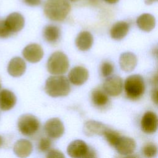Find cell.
<instances>
[{"mask_svg":"<svg viewBox=\"0 0 158 158\" xmlns=\"http://www.w3.org/2000/svg\"><path fill=\"white\" fill-rule=\"evenodd\" d=\"M5 23L12 33L20 31L24 27L25 20L23 15L19 12L10 14L4 20Z\"/></svg>","mask_w":158,"mask_h":158,"instance_id":"7c38bea8","label":"cell"},{"mask_svg":"<svg viewBox=\"0 0 158 158\" xmlns=\"http://www.w3.org/2000/svg\"><path fill=\"white\" fill-rule=\"evenodd\" d=\"M64 126L58 118H52L46 121L44 125V131L47 135L52 138H59L64 133Z\"/></svg>","mask_w":158,"mask_h":158,"instance_id":"52a82bcc","label":"cell"},{"mask_svg":"<svg viewBox=\"0 0 158 158\" xmlns=\"http://www.w3.org/2000/svg\"><path fill=\"white\" fill-rule=\"evenodd\" d=\"M69 67L68 57L61 51H56L52 53L47 62V69L50 73L53 75L65 73Z\"/></svg>","mask_w":158,"mask_h":158,"instance_id":"277c9868","label":"cell"},{"mask_svg":"<svg viewBox=\"0 0 158 158\" xmlns=\"http://www.w3.org/2000/svg\"><path fill=\"white\" fill-rule=\"evenodd\" d=\"M24 3L30 6H36L41 4V0H23Z\"/></svg>","mask_w":158,"mask_h":158,"instance_id":"f546056e","label":"cell"},{"mask_svg":"<svg viewBox=\"0 0 158 158\" xmlns=\"http://www.w3.org/2000/svg\"><path fill=\"white\" fill-rule=\"evenodd\" d=\"M12 33L9 30L7 27L5 20L0 19V38H6L11 35Z\"/></svg>","mask_w":158,"mask_h":158,"instance_id":"83f0119b","label":"cell"},{"mask_svg":"<svg viewBox=\"0 0 158 158\" xmlns=\"http://www.w3.org/2000/svg\"><path fill=\"white\" fill-rule=\"evenodd\" d=\"M103 88L107 94L111 96H117L123 90L122 79L118 76L110 77L104 82Z\"/></svg>","mask_w":158,"mask_h":158,"instance_id":"ba28073f","label":"cell"},{"mask_svg":"<svg viewBox=\"0 0 158 158\" xmlns=\"http://www.w3.org/2000/svg\"><path fill=\"white\" fill-rule=\"evenodd\" d=\"M16 96L8 89H2L0 91V109L2 110H9L15 104Z\"/></svg>","mask_w":158,"mask_h":158,"instance_id":"e0dca14e","label":"cell"},{"mask_svg":"<svg viewBox=\"0 0 158 158\" xmlns=\"http://www.w3.org/2000/svg\"><path fill=\"white\" fill-rule=\"evenodd\" d=\"M157 152V146L153 143H148L143 148V154L146 157H154Z\"/></svg>","mask_w":158,"mask_h":158,"instance_id":"d4e9b609","label":"cell"},{"mask_svg":"<svg viewBox=\"0 0 158 158\" xmlns=\"http://www.w3.org/2000/svg\"><path fill=\"white\" fill-rule=\"evenodd\" d=\"M93 43V37L91 33L87 31H81L77 36L75 44L80 51H85L91 48Z\"/></svg>","mask_w":158,"mask_h":158,"instance_id":"ac0fdd59","label":"cell"},{"mask_svg":"<svg viewBox=\"0 0 158 158\" xmlns=\"http://www.w3.org/2000/svg\"><path fill=\"white\" fill-rule=\"evenodd\" d=\"M51 146V141L48 138H42L38 143V149L41 152L48 151Z\"/></svg>","mask_w":158,"mask_h":158,"instance_id":"4316f807","label":"cell"},{"mask_svg":"<svg viewBox=\"0 0 158 158\" xmlns=\"http://www.w3.org/2000/svg\"><path fill=\"white\" fill-rule=\"evenodd\" d=\"M114 147L118 153L122 155L127 156L132 154L136 148V143L135 140L127 136H120Z\"/></svg>","mask_w":158,"mask_h":158,"instance_id":"30bf717a","label":"cell"},{"mask_svg":"<svg viewBox=\"0 0 158 158\" xmlns=\"http://www.w3.org/2000/svg\"><path fill=\"white\" fill-rule=\"evenodd\" d=\"M152 101L154 102V103L156 104H157V88H155V89H154L152 91Z\"/></svg>","mask_w":158,"mask_h":158,"instance_id":"4dcf8cb0","label":"cell"},{"mask_svg":"<svg viewBox=\"0 0 158 158\" xmlns=\"http://www.w3.org/2000/svg\"><path fill=\"white\" fill-rule=\"evenodd\" d=\"M127 96L131 99H137L144 94L145 86L143 78L139 75H132L127 78L124 83Z\"/></svg>","mask_w":158,"mask_h":158,"instance_id":"3957f363","label":"cell"},{"mask_svg":"<svg viewBox=\"0 0 158 158\" xmlns=\"http://www.w3.org/2000/svg\"><path fill=\"white\" fill-rule=\"evenodd\" d=\"M142 130L148 134H151L157 130V117L155 113L151 111L146 112L142 117L141 121Z\"/></svg>","mask_w":158,"mask_h":158,"instance_id":"8fae6325","label":"cell"},{"mask_svg":"<svg viewBox=\"0 0 158 158\" xmlns=\"http://www.w3.org/2000/svg\"><path fill=\"white\" fill-rule=\"evenodd\" d=\"M44 90L51 97L65 96L70 91V85L68 79L59 75L49 77L46 81Z\"/></svg>","mask_w":158,"mask_h":158,"instance_id":"7a4b0ae2","label":"cell"},{"mask_svg":"<svg viewBox=\"0 0 158 158\" xmlns=\"http://www.w3.org/2000/svg\"><path fill=\"white\" fill-rule=\"evenodd\" d=\"M104 1H106V2L109 3V4H115L117 3L119 0H104Z\"/></svg>","mask_w":158,"mask_h":158,"instance_id":"d6a6232c","label":"cell"},{"mask_svg":"<svg viewBox=\"0 0 158 158\" xmlns=\"http://www.w3.org/2000/svg\"><path fill=\"white\" fill-rule=\"evenodd\" d=\"M157 0H144V2L146 4L148 5H150V4H152V3L156 2Z\"/></svg>","mask_w":158,"mask_h":158,"instance_id":"1f68e13d","label":"cell"},{"mask_svg":"<svg viewBox=\"0 0 158 158\" xmlns=\"http://www.w3.org/2000/svg\"><path fill=\"white\" fill-rule=\"evenodd\" d=\"M43 34L46 41L50 43H54L58 41L60 35V30L56 25H48L44 27Z\"/></svg>","mask_w":158,"mask_h":158,"instance_id":"7402d4cb","label":"cell"},{"mask_svg":"<svg viewBox=\"0 0 158 158\" xmlns=\"http://www.w3.org/2000/svg\"><path fill=\"white\" fill-rule=\"evenodd\" d=\"M46 157L49 158V157H57V158H63L64 157V155L62 154V152L57 150V149H51L48 151Z\"/></svg>","mask_w":158,"mask_h":158,"instance_id":"f1b7e54d","label":"cell"},{"mask_svg":"<svg viewBox=\"0 0 158 158\" xmlns=\"http://www.w3.org/2000/svg\"><path fill=\"white\" fill-rule=\"evenodd\" d=\"M25 70L26 64L25 61L19 57H14L9 62L7 71L12 77H20L24 73Z\"/></svg>","mask_w":158,"mask_h":158,"instance_id":"5bb4252c","label":"cell"},{"mask_svg":"<svg viewBox=\"0 0 158 158\" xmlns=\"http://www.w3.org/2000/svg\"><path fill=\"white\" fill-rule=\"evenodd\" d=\"M32 150V144L30 141L25 139L18 140L14 146V153L19 157H28L31 153Z\"/></svg>","mask_w":158,"mask_h":158,"instance_id":"ffe728a7","label":"cell"},{"mask_svg":"<svg viewBox=\"0 0 158 158\" xmlns=\"http://www.w3.org/2000/svg\"><path fill=\"white\" fill-rule=\"evenodd\" d=\"M91 101L97 107H104L109 102L107 94L100 89H95L91 93Z\"/></svg>","mask_w":158,"mask_h":158,"instance_id":"603a6c76","label":"cell"},{"mask_svg":"<svg viewBox=\"0 0 158 158\" xmlns=\"http://www.w3.org/2000/svg\"><path fill=\"white\" fill-rule=\"evenodd\" d=\"M19 131L25 136L34 135L40 128V123L37 117L31 114L21 115L17 122Z\"/></svg>","mask_w":158,"mask_h":158,"instance_id":"8992f818","label":"cell"},{"mask_svg":"<svg viewBox=\"0 0 158 158\" xmlns=\"http://www.w3.org/2000/svg\"><path fill=\"white\" fill-rule=\"evenodd\" d=\"M119 64L121 69L127 72L134 70L137 64V58L135 54L127 52L122 53L119 58Z\"/></svg>","mask_w":158,"mask_h":158,"instance_id":"2e32d148","label":"cell"},{"mask_svg":"<svg viewBox=\"0 0 158 158\" xmlns=\"http://www.w3.org/2000/svg\"><path fill=\"white\" fill-rule=\"evenodd\" d=\"M88 75L86 69L81 66H77L70 70L69 74V79L75 85H81L87 80Z\"/></svg>","mask_w":158,"mask_h":158,"instance_id":"4fadbf2b","label":"cell"},{"mask_svg":"<svg viewBox=\"0 0 158 158\" xmlns=\"http://www.w3.org/2000/svg\"><path fill=\"white\" fill-rule=\"evenodd\" d=\"M1 82H0V89H1Z\"/></svg>","mask_w":158,"mask_h":158,"instance_id":"d590c367","label":"cell"},{"mask_svg":"<svg viewBox=\"0 0 158 158\" xmlns=\"http://www.w3.org/2000/svg\"><path fill=\"white\" fill-rule=\"evenodd\" d=\"M136 24L141 30L148 32L154 28L156 20L154 17L150 14H143L137 18Z\"/></svg>","mask_w":158,"mask_h":158,"instance_id":"44dd1931","label":"cell"},{"mask_svg":"<svg viewBox=\"0 0 158 158\" xmlns=\"http://www.w3.org/2000/svg\"><path fill=\"white\" fill-rule=\"evenodd\" d=\"M103 136L105 137L107 141L112 146H114L117 140L120 136V135L117 131L111 130L110 128H107L104 131Z\"/></svg>","mask_w":158,"mask_h":158,"instance_id":"cb8c5ba5","label":"cell"},{"mask_svg":"<svg viewBox=\"0 0 158 158\" xmlns=\"http://www.w3.org/2000/svg\"><path fill=\"white\" fill-rule=\"evenodd\" d=\"M114 70L112 64L107 61L104 62L101 66V72L103 77H107L112 74Z\"/></svg>","mask_w":158,"mask_h":158,"instance_id":"484cf974","label":"cell"},{"mask_svg":"<svg viewBox=\"0 0 158 158\" xmlns=\"http://www.w3.org/2000/svg\"><path fill=\"white\" fill-rule=\"evenodd\" d=\"M71 6L67 0H47L44 6L45 15L52 21H62L69 15Z\"/></svg>","mask_w":158,"mask_h":158,"instance_id":"6da1fadb","label":"cell"},{"mask_svg":"<svg viewBox=\"0 0 158 158\" xmlns=\"http://www.w3.org/2000/svg\"><path fill=\"white\" fill-rule=\"evenodd\" d=\"M24 58L30 62H39L43 56V50L41 46L36 43L30 44L22 51Z\"/></svg>","mask_w":158,"mask_h":158,"instance_id":"9c48e42d","label":"cell"},{"mask_svg":"<svg viewBox=\"0 0 158 158\" xmlns=\"http://www.w3.org/2000/svg\"><path fill=\"white\" fill-rule=\"evenodd\" d=\"M67 152L68 155L73 158L96 157L94 151L89 148L85 141L79 139L72 141L67 147Z\"/></svg>","mask_w":158,"mask_h":158,"instance_id":"5b68a950","label":"cell"},{"mask_svg":"<svg viewBox=\"0 0 158 158\" xmlns=\"http://www.w3.org/2000/svg\"><path fill=\"white\" fill-rule=\"evenodd\" d=\"M2 144V138L1 136H0V147L1 146Z\"/></svg>","mask_w":158,"mask_h":158,"instance_id":"836d02e7","label":"cell"},{"mask_svg":"<svg viewBox=\"0 0 158 158\" xmlns=\"http://www.w3.org/2000/svg\"><path fill=\"white\" fill-rule=\"evenodd\" d=\"M69 1H71V2H76V1H79V0H69Z\"/></svg>","mask_w":158,"mask_h":158,"instance_id":"e575fe53","label":"cell"},{"mask_svg":"<svg viewBox=\"0 0 158 158\" xmlns=\"http://www.w3.org/2000/svg\"><path fill=\"white\" fill-rule=\"evenodd\" d=\"M129 24L125 21H118L114 23L110 28V34L112 38L120 40L126 36L128 31Z\"/></svg>","mask_w":158,"mask_h":158,"instance_id":"d6986e66","label":"cell"},{"mask_svg":"<svg viewBox=\"0 0 158 158\" xmlns=\"http://www.w3.org/2000/svg\"><path fill=\"white\" fill-rule=\"evenodd\" d=\"M107 128V126L101 122L95 120H89L85 123L83 131L85 135L88 136L103 135Z\"/></svg>","mask_w":158,"mask_h":158,"instance_id":"9a60e30c","label":"cell"}]
</instances>
